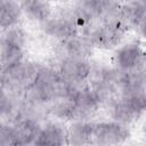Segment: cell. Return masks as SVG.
Here are the masks:
<instances>
[{
    "label": "cell",
    "instance_id": "6da1fadb",
    "mask_svg": "<svg viewBox=\"0 0 146 146\" xmlns=\"http://www.w3.org/2000/svg\"><path fill=\"white\" fill-rule=\"evenodd\" d=\"M27 92L36 99L50 105L56 100L68 98L70 83L62 78L57 70L40 66V70Z\"/></svg>",
    "mask_w": 146,
    "mask_h": 146
},
{
    "label": "cell",
    "instance_id": "7a4b0ae2",
    "mask_svg": "<svg viewBox=\"0 0 146 146\" xmlns=\"http://www.w3.org/2000/svg\"><path fill=\"white\" fill-rule=\"evenodd\" d=\"M108 105L113 121L128 127V124H131L132 122L137 121L145 110V91L120 95Z\"/></svg>",
    "mask_w": 146,
    "mask_h": 146
},
{
    "label": "cell",
    "instance_id": "3957f363",
    "mask_svg": "<svg viewBox=\"0 0 146 146\" xmlns=\"http://www.w3.org/2000/svg\"><path fill=\"white\" fill-rule=\"evenodd\" d=\"M127 25L121 18L102 22L98 26L90 30L87 34L94 47L102 49H111L117 46L127 32Z\"/></svg>",
    "mask_w": 146,
    "mask_h": 146
},
{
    "label": "cell",
    "instance_id": "277c9868",
    "mask_svg": "<svg viewBox=\"0 0 146 146\" xmlns=\"http://www.w3.org/2000/svg\"><path fill=\"white\" fill-rule=\"evenodd\" d=\"M130 136L127 125L115 121L92 122L90 145L95 146H119Z\"/></svg>",
    "mask_w": 146,
    "mask_h": 146
},
{
    "label": "cell",
    "instance_id": "5b68a950",
    "mask_svg": "<svg viewBox=\"0 0 146 146\" xmlns=\"http://www.w3.org/2000/svg\"><path fill=\"white\" fill-rule=\"evenodd\" d=\"M57 71L70 84L86 83L92 74V65L84 58H62Z\"/></svg>",
    "mask_w": 146,
    "mask_h": 146
},
{
    "label": "cell",
    "instance_id": "8992f818",
    "mask_svg": "<svg viewBox=\"0 0 146 146\" xmlns=\"http://www.w3.org/2000/svg\"><path fill=\"white\" fill-rule=\"evenodd\" d=\"M114 60L116 68L125 72L143 70L144 50L138 42H130L116 50Z\"/></svg>",
    "mask_w": 146,
    "mask_h": 146
},
{
    "label": "cell",
    "instance_id": "52a82bcc",
    "mask_svg": "<svg viewBox=\"0 0 146 146\" xmlns=\"http://www.w3.org/2000/svg\"><path fill=\"white\" fill-rule=\"evenodd\" d=\"M42 31L59 41L67 40L79 34V26L66 15L58 17H49L47 21L40 23Z\"/></svg>",
    "mask_w": 146,
    "mask_h": 146
},
{
    "label": "cell",
    "instance_id": "ba28073f",
    "mask_svg": "<svg viewBox=\"0 0 146 146\" xmlns=\"http://www.w3.org/2000/svg\"><path fill=\"white\" fill-rule=\"evenodd\" d=\"M94 46L87 35H75L67 40L59 41L58 54L62 58H84L91 55Z\"/></svg>",
    "mask_w": 146,
    "mask_h": 146
},
{
    "label": "cell",
    "instance_id": "9c48e42d",
    "mask_svg": "<svg viewBox=\"0 0 146 146\" xmlns=\"http://www.w3.org/2000/svg\"><path fill=\"white\" fill-rule=\"evenodd\" d=\"M13 127H14V146L34 145V141L41 129L40 122L26 117H19L14 122Z\"/></svg>",
    "mask_w": 146,
    "mask_h": 146
},
{
    "label": "cell",
    "instance_id": "30bf717a",
    "mask_svg": "<svg viewBox=\"0 0 146 146\" xmlns=\"http://www.w3.org/2000/svg\"><path fill=\"white\" fill-rule=\"evenodd\" d=\"M66 130L56 122H49L41 127L34 141V146H65Z\"/></svg>",
    "mask_w": 146,
    "mask_h": 146
},
{
    "label": "cell",
    "instance_id": "8fae6325",
    "mask_svg": "<svg viewBox=\"0 0 146 146\" xmlns=\"http://www.w3.org/2000/svg\"><path fill=\"white\" fill-rule=\"evenodd\" d=\"M146 16V3L144 1H130L121 3L120 18L128 26H135L144 29V22Z\"/></svg>",
    "mask_w": 146,
    "mask_h": 146
},
{
    "label": "cell",
    "instance_id": "7c38bea8",
    "mask_svg": "<svg viewBox=\"0 0 146 146\" xmlns=\"http://www.w3.org/2000/svg\"><path fill=\"white\" fill-rule=\"evenodd\" d=\"M92 122L74 121L66 130V143L70 146L90 145Z\"/></svg>",
    "mask_w": 146,
    "mask_h": 146
},
{
    "label": "cell",
    "instance_id": "4fadbf2b",
    "mask_svg": "<svg viewBox=\"0 0 146 146\" xmlns=\"http://www.w3.org/2000/svg\"><path fill=\"white\" fill-rule=\"evenodd\" d=\"M21 10L27 17L39 23L47 21L51 15V6L47 1L40 0H29L19 2Z\"/></svg>",
    "mask_w": 146,
    "mask_h": 146
},
{
    "label": "cell",
    "instance_id": "5bb4252c",
    "mask_svg": "<svg viewBox=\"0 0 146 146\" xmlns=\"http://www.w3.org/2000/svg\"><path fill=\"white\" fill-rule=\"evenodd\" d=\"M24 59V47L15 44L1 38L0 40V66L5 70Z\"/></svg>",
    "mask_w": 146,
    "mask_h": 146
},
{
    "label": "cell",
    "instance_id": "9a60e30c",
    "mask_svg": "<svg viewBox=\"0 0 146 146\" xmlns=\"http://www.w3.org/2000/svg\"><path fill=\"white\" fill-rule=\"evenodd\" d=\"M22 16L19 2L15 1H0V27L10 29L17 25Z\"/></svg>",
    "mask_w": 146,
    "mask_h": 146
},
{
    "label": "cell",
    "instance_id": "2e32d148",
    "mask_svg": "<svg viewBox=\"0 0 146 146\" xmlns=\"http://www.w3.org/2000/svg\"><path fill=\"white\" fill-rule=\"evenodd\" d=\"M15 100H18V99L10 96L2 87H0V116L9 115L15 112L16 110Z\"/></svg>",
    "mask_w": 146,
    "mask_h": 146
},
{
    "label": "cell",
    "instance_id": "e0dca14e",
    "mask_svg": "<svg viewBox=\"0 0 146 146\" xmlns=\"http://www.w3.org/2000/svg\"><path fill=\"white\" fill-rule=\"evenodd\" d=\"M0 146H14V127L0 123Z\"/></svg>",
    "mask_w": 146,
    "mask_h": 146
}]
</instances>
